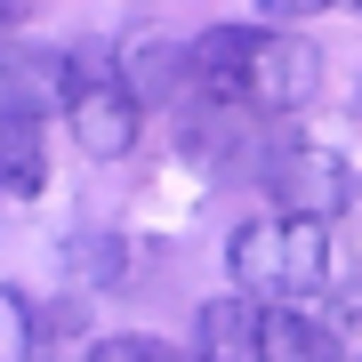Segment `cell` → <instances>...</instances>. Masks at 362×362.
Instances as JSON below:
<instances>
[{"instance_id": "30bf717a", "label": "cell", "mask_w": 362, "mask_h": 362, "mask_svg": "<svg viewBox=\"0 0 362 362\" xmlns=\"http://www.w3.org/2000/svg\"><path fill=\"white\" fill-rule=\"evenodd\" d=\"M0 362H57L49 314H40L25 290H8V282H0Z\"/></svg>"}, {"instance_id": "277c9868", "label": "cell", "mask_w": 362, "mask_h": 362, "mask_svg": "<svg viewBox=\"0 0 362 362\" xmlns=\"http://www.w3.org/2000/svg\"><path fill=\"white\" fill-rule=\"evenodd\" d=\"M274 194H282L298 218H338V209L354 202V169H346V153H330V145H290V153L274 161Z\"/></svg>"}, {"instance_id": "4fadbf2b", "label": "cell", "mask_w": 362, "mask_h": 362, "mask_svg": "<svg viewBox=\"0 0 362 362\" xmlns=\"http://www.w3.org/2000/svg\"><path fill=\"white\" fill-rule=\"evenodd\" d=\"M89 362H177V354H169V346H153V338H129V330H121V338H97V346H89Z\"/></svg>"}, {"instance_id": "5bb4252c", "label": "cell", "mask_w": 362, "mask_h": 362, "mask_svg": "<svg viewBox=\"0 0 362 362\" xmlns=\"http://www.w3.org/2000/svg\"><path fill=\"white\" fill-rule=\"evenodd\" d=\"M322 8H362V0H258V16L290 25V16H322Z\"/></svg>"}, {"instance_id": "6da1fadb", "label": "cell", "mask_w": 362, "mask_h": 362, "mask_svg": "<svg viewBox=\"0 0 362 362\" xmlns=\"http://www.w3.org/2000/svg\"><path fill=\"white\" fill-rule=\"evenodd\" d=\"M233 290L242 298H322L338 282V250H330V218H250L226 242Z\"/></svg>"}, {"instance_id": "8fae6325", "label": "cell", "mask_w": 362, "mask_h": 362, "mask_svg": "<svg viewBox=\"0 0 362 362\" xmlns=\"http://www.w3.org/2000/svg\"><path fill=\"white\" fill-rule=\"evenodd\" d=\"M65 258H73L81 282H129V258H137V250L121 242V233H73Z\"/></svg>"}, {"instance_id": "52a82bcc", "label": "cell", "mask_w": 362, "mask_h": 362, "mask_svg": "<svg viewBox=\"0 0 362 362\" xmlns=\"http://www.w3.org/2000/svg\"><path fill=\"white\" fill-rule=\"evenodd\" d=\"M258 25H209L185 40V65H194V89L202 97H242V81H250V57H258ZM250 105V97H242Z\"/></svg>"}, {"instance_id": "8992f818", "label": "cell", "mask_w": 362, "mask_h": 362, "mask_svg": "<svg viewBox=\"0 0 362 362\" xmlns=\"http://www.w3.org/2000/svg\"><path fill=\"white\" fill-rule=\"evenodd\" d=\"M40 121L49 113L0 97V202H16V209L40 202V185H49V137H40Z\"/></svg>"}, {"instance_id": "2e32d148", "label": "cell", "mask_w": 362, "mask_h": 362, "mask_svg": "<svg viewBox=\"0 0 362 362\" xmlns=\"http://www.w3.org/2000/svg\"><path fill=\"white\" fill-rule=\"evenodd\" d=\"M0 25H25V0H0Z\"/></svg>"}, {"instance_id": "7a4b0ae2", "label": "cell", "mask_w": 362, "mask_h": 362, "mask_svg": "<svg viewBox=\"0 0 362 362\" xmlns=\"http://www.w3.org/2000/svg\"><path fill=\"white\" fill-rule=\"evenodd\" d=\"M137 121H145V105L129 97L121 73H81V89L65 97V129L89 161H121L137 145Z\"/></svg>"}, {"instance_id": "5b68a950", "label": "cell", "mask_w": 362, "mask_h": 362, "mask_svg": "<svg viewBox=\"0 0 362 362\" xmlns=\"http://www.w3.org/2000/svg\"><path fill=\"white\" fill-rule=\"evenodd\" d=\"M258 354L266 362H346V338L322 314H306V298H266L258 306Z\"/></svg>"}, {"instance_id": "9c48e42d", "label": "cell", "mask_w": 362, "mask_h": 362, "mask_svg": "<svg viewBox=\"0 0 362 362\" xmlns=\"http://www.w3.org/2000/svg\"><path fill=\"white\" fill-rule=\"evenodd\" d=\"M121 81H129V97H185V81H194V65H185V40H161V33H137L129 49H121Z\"/></svg>"}, {"instance_id": "ba28073f", "label": "cell", "mask_w": 362, "mask_h": 362, "mask_svg": "<svg viewBox=\"0 0 362 362\" xmlns=\"http://www.w3.org/2000/svg\"><path fill=\"white\" fill-rule=\"evenodd\" d=\"M194 362H266L258 354V298H209L194 314Z\"/></svg>"}, {"instance_id": "3957f363", "label": "cell", "mask_w": 362, "mask_h": 362, "mask_svg": "<svg viewBox=\"0 0 362 362\" xmlns=\"http://www.w3.org/2000/svg\"><path fill=\"white\" fill-rule=\"evenodd\" d=\"M242 97H250V113H306L322 97V49H306L298 33H266L258 57H250Z\"/></svg>"}, {"instance_id": "9a60e30c", "label": "cell", "mask_w": 362, "mask_h": 362, "mask_svg": "<svg viewBox=\"0 0 362 362\" xmlns=\"http://www.w3.org/2000/svg\"><path fill=\"white\" fill-rule=\"evenodd\" d=\"M40 314H49V338H57V346L81 338V322H89V314H81V298H57V306H40Z\"/></svg>"}, {"instance_id": "7c38bea8", "label": "cell", "mask_w": 362, "mask_h": 362, "mask_svg": "<svg viewBox=\"0 0 362 362\" xmlns=\"http://www.w3.org/2000/svg\"><path fill=\"white\" fill-rule=\"evenodd\" d=\"M322 322H330L338 338H354V346H362V274H354V282H330V290H322Z\"/></svg>"}]
</instances>
